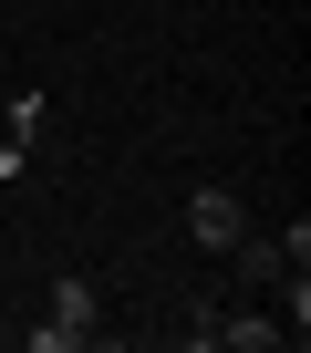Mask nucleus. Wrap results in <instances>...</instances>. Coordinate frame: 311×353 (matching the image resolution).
Segmentation results:
<instances>
[{
	"label": "nucleus",
	"instance_id": "nucleus-1",
	"mask_svg": "<svg viewBox=\"0 0 311 353\" xmlns=\"http://www.w3.org/2000/svg\"><path fill=\"white\" fill-rule=\"evenodd\" d=\"M73 343H94V281H63L52 322H32V353H73Z\"/></svg>",
	"mask_w": 311,
	"mask_h": 353
},
{
	"label": "nucleus",
	"instance_id": "nucleus-2",
	"mask_svg": "<svg viewBox=\"0 0 311 353\" xmlns=\"http://www.w3.org/2000/svg\"><path fill=\"white\" fill-rule=\"evenodd\" d=\"M187 229H197V250H239V239H249V208H239L228 188H197V198H187Z\"/></svg>",
	"mask_w": 311,
	"mask_h": 353
},
{
	"label": "nucleus",
	"instance_id": "nucleus-3",
	"mask_svg": "<svg viewBox=\"0 0 311 353\" xmlns=\"http://www.w3.org/2000/svg\"><path fill=\"white\" fill-rule=\"evenodd\" d=\"M32 166V135H11V125H0V176H21Z\"/></svg>",
	"mask_w": 311,
	"mask_h": 353
}]
</instances>
